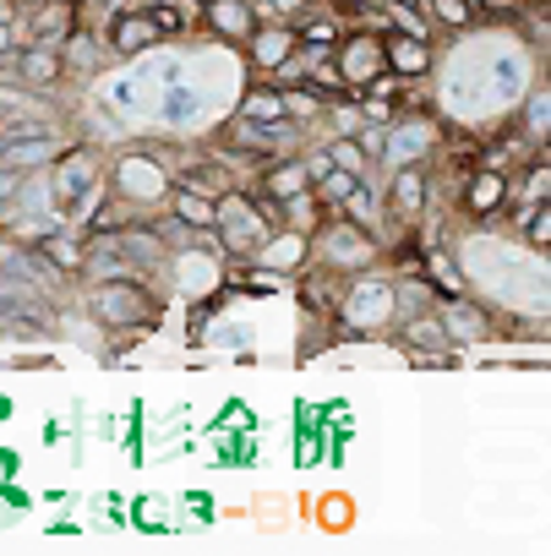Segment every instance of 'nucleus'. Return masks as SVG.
<instances>
[{"instance_id": "obj_1", "label": "nucleus", "mask_w": 551, "mask_h": 556, "mask_svg": "<svg viewBox=\"0 0 551 556\" xmlns=\"http://www.w3.org/2000/svg\"><path fill=\"white\" fill-rule=\"evenodd\" d=\"M393 317H399V295H393V278L388 273H377V267H366V273H355V278H345V295H339V306H334V333L339 339H377L383 328H393Z\"/></svg>"}, {"instance_id": "obj_2", "label": "nucleus", "mask_w": 551, "mask_h": 556, "mask_svg": "<svg viewBox=\"0 0 551 556\" xmlns=\"http://www.w3.org/2000/svg\"><path fill=\"white\" fill-rule=\"evenodd\" d=\"M88 312L110 328V333H148L159 323V301L148 290V278H99Z\"/></svg>"}, {"instance_id": "obj_3", "label": "nucleus", "mask_w": 551, "mask_h": 556, "mask_svg": "<svg viewBox=\"0 0 551 556\" xmlns=\"http://www.w3.org/2000/svg\"><path fill=\"white\" fill-rule=\"evenodd\" d=\"M312 262H323V267L355 278V273H366V267L383 262V240H377L372 229H361V224L328 213V218L312 229Z\"/></svg>"}, {"instance_id": "obj_4", "label": "nucleus", "mask_w": 551, "mask_h": 556, "mask_svg": "<svg viewBox=\"0 0 551 556\" xmlns=\"http://www.w3.org/2000/svg\"><path fill=\"white\" fill-rule=\"evenodd\" d=\"M50 202H55V218H66L99 180H104V164H99V153L93 148H61L50 164Z\"/></svg>"}, {"instance_id": "obj_5", "label": "nucleus", "mask_w": 551, "mask_h": 556, "mask_svg": "<svg viewBox=\"0 0 551 556\" xmlns=\"http://www.w3.org/2000/svg\"><path fill=\"white\" fill-rule=\"evenodd\" d=\"M393 344H399L415 366H442V361H453V339H448L437 306L399 312V317H393Z\"/></svg>"}, {"instance_id": "obj_6", "label": "nucleus", "mask_w": 551, "mask_h": 556, "mask_svg": "<svg viewBox=\"0 0 551 556\" xmlns=\"http://www.w3.org/2000/svg\"><path fill=\"white\" fill-rule=\"evenodd\" d=\"M383 218L393 224H426L431 213V164H393L388 169V191H383Z\"/></svg>"}, {"instance_id": "obj_7", "label": "nucleus", "mask_w": 551, "mask_h": 556, "mask_svg": "<svg viewBox=\"0 0 551 556\" xmlns=\"http://www.w3.org/2000/svg\"><path fill=\"white\" fill-rule=\"evenodd\" d=\"M334 66H339V77H345V88L350 93H361L372 77H383L388 66H383V34L377 28H345L339 34V45H334Z\"/></svg>"}, {"instance_id": "obj_8", "label": "nucleus", "mask_w": 551, "mask_h": 556, "mask_svg": "<svg viewBox=\"0 0 551 556\" xmlns=\"http://www.w3.org/2000/svg\"><path fill=\"white\" fill-rule=\"evenodd\" d=\"M246 262L262 267V273H273V278H296V273L312 262V235H301V229H290V224H273Z\"/></svg>"}, {"instance_id": "obj_9", "label": "nucleus", "mask_w": 551, "mask_h": 556, "mask_svg": "<svg viewBox=\"0 0 551 556\" xmlns=\"http://www.w3.org/2000/svg\"><path fill=\"white\" fill-rule=\"evenodd\" d=\"M459 213H469L475 224H491L502 207H508V175L491 169V164H469L459 175V197H453Z\"/></svg>"}, {"instance_id": "obj_10", "label": "nucleus", "mask_w": 551, "mask_h": 556, "mask_svg": "<svg viewBox=\"0 0 551 556\" xmlns=\"http://www.w3.org/2000/svg\"><path fill=\"white\" fill-rule=\"evenodd\" d=\"M99 39H104V55L132 61V55H142V50H153V45H159V28H153V17H148L142 7H121V12H110V17H104Z\"/></svg>"}, {"instance_id": "obj_11", "label": "nucleus", "mask_w": 551, "mask_h": 556, "mask_svg": "<svg viewBox=\"0 0 551 556\" xmlns=\"http://www.w3.org/2000/svg\"><path fill=\"white\" fill-rule=\"evenodd\" d=\"M12 77H17L23 88H34V93H50V88L66 77L61 45H34V39H23V45L12 50Z\"/></svg>"}, {"instance_id": "obj_12", "label": "nucleus", "mask_w": 551, "mask_h": 556, "mask_svg": "<svg viewBox=\"0 0 551 556\" xmlns=\"http://www.w3.org/2000/svg\"><path fill=\"white\" fill-rule=\"evenodd\" d=\"M290 50H296V28L279 23V17H262V23L246 34V61H251L256 77H273V66H279Z\"/></svg>"}, {"instance_id": "obj_13", "label": "nucleus", "mask_w": 551, "mask_h": 556, "mask_svg": "<svg viewBox=\"0 0 551 556\" xmlns=\"http://www.w3.org/2000/svg\"><path fill=\"white\" fill-rule=\"evenodd\" d=\"M296 295H301V306H306L317 323H328L334 306H339V295H345V273H334V267H323V262H306V267L296 273Z\"/></svg>"}, {"instance_id": "obj_14", "label": "nucleus", "mask_w": 551, "mask_h": 556, "mask_svg": "<svg viewBox=\"0 0 551 556\" xmlns=\"http://www.w3.org/2000/svg\"><path fill=\"white\" fill-rule=\"evenodd\" d=\"M383 66H388L399 83H421V77L431 72V39H415V34L388 28V34H383Z\"/></svg>"}, {"instance_id": "obj_15", "label": "nucleus", "mask_w": 551, "mask_h": 556, "mask_svg": "<svg viewBox=\"0 0 551 556\" xmlns=\"http://www.w3.org/2000/svg\"><path fill=\"white\" fill-rule=\"evenodd\" d=\"M426 153H431V126L426 121H388V131H383V148H377V159L393 169V164H426Z\"/></svg>"}, {"instance_id": "obj_16", "label": "nucleus", "mask_w": 551, "mask_h": 556, "mask_svg": "<svg viewBox=\"0 0 551 556\" xmlns=\"http://www.w3.org/2000/svg\"><path fill=\"white\" fill-rule=\"evenodd\" d=\"M34 251H39L61 278H66V273L77 278V273H83V262H88V235H83V229H72V224H55L50 235H39V240H34Z\"/></svg>"}, {"instance_id": "obj_17", "label": "nucleus", "mask_w": 551, "mask_h": 556, "mask_svg": "<svg viewBox=\"0 0 551 556\" xmlns=\"http://www.w3.org/2000/svg\"><path fill=\"white\" fill-rule=\"evenodd\" d=\"M202 28L224 45H246V34L256 28V7L251 0H208L202 7Z\"/></svg>"}, {"instance_id": "obj_18", "label": "nucleus", "mask_w": 551, "mask_h": 556, "mask_svg": "<svg viewBox=\"0 0 551 556\" xmlns=\"http://www.w3.org/2000/svg\"><path fill=\"white\" fill-rule=\"evenodd\" d=\"M437 317H442V328H448L453 344H480V339H491V317H486V306H475L469 295L437 301Z\"/></svg>"}, {"instance_id": "obj_19", "label": "nucleus", "mask_w": 551, "mask_h": 556, "mask_svg": "<svg viewBox=\"0 0 551 556\" xmlns=\"http://www.w3.org/2000/svg\"><path fill=\"white\" fill-rule=\"evenodd\" d=\"M61 61H66V72H77V77H93L99 72V61H104V39L93 34V28H72L66 39H61Z\"/></svg>"}, {"instance_id": "obj_20", "label": "nucleus", "mask_w": 551, "mask_h": 556, "mask_svg": "<svg viewBox=\"0 0 551 556\" xmlns=\"http://www.w3.org/2000/svg\"><path fill=\"white\" fill-rule=\"evenodd\" d=\"M513 235H524L535 251L551 245V197L546 202H518L513 207Z\"/></svg>"}, {"instance_id": "obj_21", "label": "nucleus", "mask_w": 551, "mask_h": 556, "mask_svg": "<svg viewBox=\"0 0 551 556\" xmlns=\"http://www.w3.org/2000/svg\"><path fill=\"white\" fill-rule=\"evenodd\" d=\"M421 7H426V17H431V28L437 34H464L469 23H475V0H421Z\"/></svg>"}, {"instance_id": "obj_22", "label": "nucleus", "mask_w": 551, "mask_h": 556, "mask_svg": "<svg viewBox=\"0 0 551 556\" xmlns=\"http://www.w3.org/2000/svg\"><path fill=\"white\" fill-rule=\"evenodd\" d=\"M240 121H285V99H279V88H273L267 77H262L256 88H246V99H240Z\"/></svg>"}, {"instance_id": "obj_23", "label": "nucleus", "mask_w": 551, "mask_h": 556, "mask_svg": "<svg viewBox=\"0 0 551 556\" xmlns=\"http://www.w3.org/2000/svg\"><path fill=\"white\" fill-rule=\"evenodd\" d=\"M148 17H153L159 39H186L191 23H197V12L186 7V0H159V7H148Z\"/></svg>"}, {"instance_id": "obj_24", "label": "nucleus", "mask_w": 551, "mask_h": 556, "mask_svg": "<svg viewBox=\"0 0 551 556\" xmlns=\"http://www.w3.org/2000/svg\"><path fill=\"white\" fill-rule=\"evenodd\" d=\"M355 180H361V175H350V169L328 164V169H323V175L312 180V197H317V202H323L328 213H339V202H345V197L355 191Z\"/></svg>"}, {"instance_id": "obj_25", "label": "nucleus", "mask_w": 551, "mask_h": 556, "mask_svg": "<svg viewBox=\"0 0 551 556\" xmlns=\"http://www.w3.org/2000/svg\"><path fill=\"white\" fill-rule=\"evenodd\" d=\"M323 153H328V164H339V169H350V175H366V169H372V159H366V148H361L355 137H328Z\"/></svg>"}, {"instance_id": "obj_26", "label": "nucleus", "mask_w": 551, "mask_h": 556, "mask_svg": "<svg viewBox=\"0 0 551 556\" xmlns=\"http://www.w3.org/2000/svg\"><path fill=\"white\" fill-rule=\"evenodd\" d=\"M518 131H524L529 148H546V88L529 93V110H524V126H518Z\"/></svg>"}, {"instance_id": "obj_27", "label": "nucleus", "mask_w": 551, "mask_h": 556, "mask_svg": "<svg viewBox=\"0 0 551 556\" xmlns=\"http://www.w3.org/2000/svg\"><path fill=\"white\" fill-rule=\"evenodd\" d=\"M218 458H224V464H256V431H251L246 442H224Z\"/></svg>"}, {"instance_id": "obj_28", "label": "nucleus", "mask_w": 551, "mask_h": 556, "mask_svg": "<svg viewBox=\"0 0 551 556\" xmlns=\"http://www.w3.org/2000/svg\"><path fill=\"white\" fill-rule=\"evenodd\" d=\"M0 202H23V175L17 169H0Z\"/></svg>"}, {"instance_id": "obj_29", "label": "nucleus", "mask_w": 551, "mask_h": 556, "mask_svg": "<svg viewBox=\"0 0 551 556\" xmlns=\"http://www.w3.org/2000/svg\"><path fill=\"white\" fill-rule=\"evenodd\" d=\"M475 7H486V12H502V17H518V12H524V0H475Z\"/></svg>"}, {"instance_id": "obj_30", "label": "nucleus", "mask_w": 551, "mask_h": 556, "mask_svg": "<svg viewBox=\"0 0 551 556\" xmlns=\"http://www.w3.org/2000/svg\"><path fill=\"white\" fill-rule=\"evenodd\" d=\"M12 50H17V28H12V23H0V61H7Z\"/></svg>"}, {"instance_id": "obj_31", "label": "nucleus", "mask_w": 551, "mask_h": 556, "mask_svg": "<svg viewBox=\"0 0 551 556\" xmlns=\"http://www.w3.org/2000/svg\"><path fill=\"white\" fill-rule=\"evenodd\" d=\"M328 523H339V529L350 523V502H345V496H339V502H328Z\"/></svg>"}, {"instance_id": "obj_32", "label": "nucleus", "mask_w": 551, "mask_h": 556, "mask_svg": "<svg viewBox=\"0 0 551 556\" xmlns=\"http://www.w3.org/2000/svg\"><path fill=\"white\" fill-rule=\"evenodd\" d=\"M186 502H191V507H197V518H213V496H202V491H191V496H186Z\"/></svg>"}, {"instance_id": "obj_33", "label": "nucleus", "mask_w": 551, "mask_h": 556, "mask_svg": "<svg viewBox=\"0 0 551 556\" xmlns=\"http://www.w3.org/2000/svg\"><path fill=\"white\" fill-rule=\"evenodd\" d=\"M66 7H77V23H83V12L93 7V0H66Z\"/></svg>"}, {"instance_id": "obj_34", "label": "nucleus", "mask_w": 551, "mask_h": 556, "mask_svg": "<svg viewBox=\"0 0 551 556\" xmlns=\"http://www.w3.org/2000/svg\"><path fill=\"white\" fill-rule=\"evenodd\" d=\"M126 7H142L148 12V7H159V0H126Z\"/></svg>"}]
</instances>
